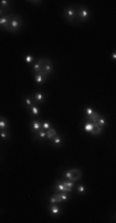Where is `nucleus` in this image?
<instances>
[{
  "mask_svg": "<svg viewBox=\"0 0 116 223\" xmlns=\"http://www.w3.org/2000/svg\"><path fill=\"white\" fill-rule=\"evenodd\" d=\"M71 172H72V176H73V180H74V182H77V181H80L82 180V170L80 169H69Z\"/></svg>",
  "mask_w": 116,
  "mask_h": 223,
  "instance_id": "13",
  "label": "nucleus"
},
{
  "mask_svg": "<svg viewBox=\"0 0 116 223\" xmlns=\"http://www.w3.org/2000/svg\"><path fill=\"white\" fill-rule=\"evenodd\" d=\"M10 138H11V134H10L9 130H0V139L1 140L6 141V140H9Z\"/></svg>",
  "mask_w": 116,
  "mask_h": 223,
  "instance_id": "22",
  "label": "nucleus"
},
{
  "mask_svg": "<svg viewBox=\"0 0 116 223\" xmlns=\"http://www.w3.org/2000/svg\"><path fill=\"white\" fill-rule=\"evenodd\" d=\"M10 14H5L3 16H0V30L8 31L9 32V25H10Z\"/></svg>",
  "mask_w": 116,
  "mask_h": 223,
  "instance_id": "5",
  "label": "nucleus"
},
{
  "mask_svg": "<svg viewBox=\"0 0 116 223\" xmlns=\"http://www.w3.org/2000/svg\"><path fill=\"white\" fill-rule=\"evenodd\" d=\"M111 57H113V61H115V60H116V52H115V51L113 52V56H111Z\"/></svg>",
  "mask_w": 116,
  "mask_h": 223,
  "instance_id": "33",
  "label": "nucleus"
},
{
  "mask_svg": "<svg viewBox=\"0 0 116 223\" xmlns=\"http://www.w3.org/2000/svg\"><path fill=\"white\" fill-rule=\"evenodd\" d=\"M59 197H61V201L62 202H67L72 198V193L71 192H61L59 193Z\"/></svg>",
  "mask_w": 116,
  "mask_h": 223,
  "instance_id": "23",
  "label": "nucleus"
},
{
  "mask_svg": "<svg viewBox=\"0 0 116 223\" xmlns=\"http://www.w3.org/2000/svg\"><path fill=\"white\" fill-rule=\"evenodd\" d=\"M41 125H42V130H48L50 128H52V123L50 120H43L41 122Z\"/></svg>",
  "mask_w": 116,
  "mask_h": 223,
  "instance_id": "28",
  "label": "nucleus"
},
{
  "mask_svg": "<svg viewBox=\"0 0 116 223\" xmlns=\"http://www.w3.org/2000/svg\"><path fill=\"white\" fill-rule=\"evenodd\" d=\"M0 6L3 8V10L6 14H9L10 8H11V1H8V0H0Z\"/></svg>",
  "mask_w": 116,
  "mask_h": 223,
  "instance_id": "15",
  "label": "nucleus"
},
{
  "mask_svg": "<svg viewBox=\"0 0 116 223\" xmlns=\"http://www.w3.org/2000/svg\"><path fill=\"white\" fill-rule=\"evenodd\" d=\"M61 181H62V184L67 187V190L72 193V191L74 190V187H75V182H74V181H69V180H66V179H64V180H61Z\"/></svg>",
  "mask_w": 116,
  "mask_h": 223,
  "instance_id": "14",
  "label": "nucleus"
},
{
  "mask_svg": "<svg viewBox=\"0 0 116 223\" xmlns=\"http://www.w3.org/2000/svg\"><path fill=\"white\" fill-rule=\"evenodd\" d=\"M50 203H62V201H61V197H59V193L58 192H55L53 195H52L50 197Z\"/></svg>",
  "mask_w": 116,
  "mask_h": 223,
  "instance_id": "20",
  "label": "nucleus"
},
{
  "mask_svg": "<svg viewBox=\"0 0 116 223\" xmlns=\"http://www.w3.org/2000/svg\"><path fill=\"white\" fill-rule=\"evenodd\" d=\"M99 127H101V128H105V125H106V118H105L104 115H101L100 114V117L98 118V120L95 122Z\"/></svg>",
  "mask_w": 116,
  "mask_h": 223,
  "instance_id": "24",
  "label": "nucleus"
},
{
  "mask_svg": "<svg viewBox=\"0 0 116 223\" xmlns=\"http://www.w3.org/2000/svg\"><path fill=\"white\" fill-rule=\"evenodd\" d=\"M93 129H94V124L89 123V122H85V124H84V132L88 133V134H90L93 132Z\"/></svg>",
  "mask_w": 116,
  "mask_h": 223,
  "instance_id": "26",
  "label": "nucleus"
},
{
  "mask_svg": "<svg viewBox=\"0 0 116 223\" xmlns=\"http://www.w3.org/2000/svg\"><path fill=\"white\" fill-rule=\"evenodd\" d=\"M94 124V129H93V132L90 133L92 135H94V136H96V135H100V134L103 133V130H104V128H101V127H99L96 123H93Z\"/></svg>",
  "mask_w": 116,
  "mask_h": 223,
  "instance_id": "21",
  "label": "nucleus"
},
{
  "mask_svg": "<svg viewBox=\"0 0 116 223\" xmlns=\"http://www.w3.org/2000/svg\"><path fill=\"white\" fill-rule=\"evenodd\" d=\"M48 212L52 216H59L62 213V208L59 207V203H50L48 205Z\"/></svg>",
  "mask_w": 116,
  "mask_h": 223,
  "instance_id": "6",
  "label": "nucleus"
},
{
  "mask_svg": "<svg viewBox=\"0 0 116 223\" xmlns=\"http://www.w3.org/2000/svg\"><path fill=\"white\" fill-rule=\"evenodd\" d=\"M40 63L41 66V70L45 72L46 75H51L52 72H53V63H52V61L50 58H46V57H41V58H37L36 60Z\"/></svg>",
  "mask_w": 116,
  "mask_h": 223,
  "instance_id": "4",
  "label": "nucleus"
},
{
  "mask_svg": "<svg viewBox=\"0 0 116 223\" xmlns=\"http://www.w3.org/2000/svg\"><path fill=\"white\" fill-rule=\"evenodd\" d=\"M50 141H51V145L53 148H59L61 145L63 144V141H64V138H63V135H58V134H57V135L52 140H50Z\"/></svg>",
  "mask_w": 116,
  "mask_h": 223,
  "instance_id": "12",
  "label": "nucleus"
},
{
  "mask_svg": "<svg viewBox=\"0 0 116 223\" xmlns=\"http://www.w3.org/2000/svg\"><path fill=\"white\" fill-rule=\"evenodd\" d=\"M53 191H55V192H58V193H61V192H69V191L67 190L66 186L62 184L61 180L56 181V184L53 185Z\"/></svg>",
  "mask_w": 116,
  "mask_h": 223,
  "instance_id": "9",
  "label": "nucleus"
},
{
  "mask_svg": "<svg viewBox=\"0 0 116 223\" xmlns=\"http://www.w3.org/2000/svg\"><path fill=\"white\" fill-rule=\"evenodd\" d=\"M0 130H9V122L6 118L0 115Z\"/></svg>",
  "mask_w": 116,
  "mask_h": 223,
  "instance_id": "17",
  "label": "nucleus"
},
{
  "mask_svg": "<svg viewBox=\"0 0 116 223\" xmlns=\"http://www.w3.org/2000/svg\"><path fill=\"white\" fill-rule=\"evenodd\" d=\"M24 26V20L21 16L16 14H10V25H9V32L16 34L22 29Z\"/></svg>",
  "mask_w": 116,
  "mask_h": 223,
  "instance_id": "1",
  "label": "nucleus"
},
{
  "mask_svg": "<svg viewBox=\"0 0 116 223\" xmlns=\"http://www.w3.org/2000/svg\"><path fill=\"white\" fill-rule=\"evenodd\" d=\"M77 192H78V195H85L87 187H85V186H84L83 184H79V185L77 186Z\"/></svg>",
  "mask_w": 116,
  "mask_h": 223,
  "instance_id": "27",
  "label": "nucleus"
},
{
  "mask_svg": "<svg viewBox=\"0 0 116 223\" xmlns=\"http://www.w3.org/2000/svg\"><path fill=\"white\" fill-rule=\"evenodd\" d=\"M77 9V19L78 23H85L87 20L90 18V10H89L85 5H80V6H75Z\"/></svg>",
  "mask_w": 116,
  "mask_h": 223,
  "instance_id": "3",
  "label": "nucleus"
},
{
  "mask_svg": "<svg viewBox=\"0 0 116 223\" xmlns=\"http://www.w3.org/2000/svg\"><path fill=\"white\" fill-rule=\"evenodd\" d=\"M25 62H26V65H29L31 66L35 62V57L34 56H31V55H27V56H25Z\"/></svg>",
  "mask_w": 116,
  "mask_h": 223,
  "instance_id": "29",
  "label": "nucleus"
},
{
  "mask_svg": "<svg viewBox=\"0 0 116 223\" xmlns=\"http://www.w3.org/2000/svg\"><path fill=\"white\" fill-rule=\"evenodd\" d=\"M48 78V75H46L45 72H40V73H35V82L37 84H43Z\"/></svg>",
  "mask_w": 116,
  "mask_h": 223,
  "instance_id": "8",
  "label": "nucleus"
},
{
  "mask_svg": "<svg viewBox=\"0 0 116 223\" xmlns=\"http://www.w3.org/2000/svg\"><path fill=\"white\" fill-rule=\"evenodd\" d=\"M5 14H6V13L4 11V10H3V8H1V6H0V16H3V15H5Z\"/></svg>",
  "mask_w": 116,
  "mask_h": 223,
  "instance_id": "32",
  "label": "nucleus"
},
{
  "mask_svg": "<svg viewBox=\"0 0 116 223\" xmlns=\"http://www.w3.org/2000/svg\"><path fill=\"white\" fill-rule=\"evenodd\" d=\"M100 117V113L98 110H94L93 114L90 117H85V122H89V123H95L98 120V118Z\"/></svg>",
  "mask_w": 116,
  "mask_h": 223,
  "instance_id": "16",
  "label": "nucleus"
},
{
  "mask_svg": "<svg viewBox=\"0 0 116 223\" xmlns=\"http://www.w3.org/2000/svg\"><path fill=\"white\" fill-rule=\"evenodd\" d=\"M93 112H94L93 108H90V107H87V108H85V117H90L92 114H93Z\"/></svg>",
  "mask_w": 116,
  "mask_h": 223,
  "instance_id": "31",
  "label": "nucleus"
},
{
  "mask_svg": "<svg viewBox=\"0 0 116 223\" xmlns=\"http://www.w3.org/2000/svg\"><path fill=\"white\" fill-rule=\"evenodd\" d=\"M34 140H46V130H41L37 132L36 134H34V136H32Z\"/></svg>",
  "mask_w": 116,
  "mask_h": 223,
  "instance_id": "19",
  "label": "nucleus"
},
{
  "mask_svg": "<svg viewBox=\"0 0 116 223\" xmlns=\"http://www.w3.org/2000/svg\"><path fill=\"white\" fill-rule=\"evenodd\" d=\"M63 16H64V19L71 24H77L78 23L75 6H67L64 10H63Z\"/></svg>",
  "mask_w": 116,
  "mask_h": 223,
  "instance_id": "2",
  "label": "nucleus"
},
{
  "mask_svg": "<svg viewBox=\"0 0 116 223\" xmlns=\"http://www.w3.org/2000/svg\"><path fill=\"white\" fill-rule=\"evenodd\" d=\"M27 112H29V114H30V117H40L41 115V109H40V107H38V104H35L34 106H31L29 109H27Z\"/></svg>",
  "mask_w": 116,
  "mask_h": 223,
  "instance_id": "11",
  "label": "nucleus"
},
{
  "mask_svg": "<svg viewBox=\"0 0 116 223\" xmlns=\"http://www.w3.org/2000/svg\"><path fill=\"white\" fill-rule=\"evenodd\" d=\"M57 135V130H56V128H50L48 130H46V139H48V140H52L55 136Z\"/></svg>",
  "mask_w": 116,
  "mask_h": 223,
  "instance_id": "18",
  "label": "nucleus"
},
{
  "mask_svg": "<svg viewBox=\"0 0 116 223\" xmlns=\"http://www.w3.org/2000/svg\"><path fill=\"white\" fill-rule=\"evenodd\" d=\"M32 99H34V102L36 103V104H43V103L46 102V96L42 92H36L34 94Z\"/></svg>",
  "mask_w": 116,
  "mask_h": 223,
  "instance_id": "10",
  "label": "nucleus"
},
{
  "mask_svg": "<svg viewBox=\"0 0 116 223\" xmlns=\"http://www.w3.org/2000/svg\"><path fill=\"white\" fill-rule=\"evenodd\" d=\"M64 179H66V180H69V181H74V180H73V176H72L71 170L64 171Z\"/></svg>",
  "mask_w": 116,
  "mask_h": 223,
  "instance_id": "30",
  "label": "nucleus"
},
{
  "mask_svg": "<svg viewBox=\"0 0 116 223\" xmlns=\"http://www.w3.org/2000/svg\"><path fill=\"white\" fill-rule=\"evenodd\" d=\"M29 3H32V4H42L41 0H40V1H29Z\"/></svg>",
  "mask_w": 116,
  "mask_h": 223,
  "instance_id": "34",
  "label": "nucleus"
},
{
  "mask_svg": "<svg viewBox=\"0 0 116 223\" xmlns=\"http://www.w3.org/2000/svg\"><path fill=\"white\" fill-rule=\"evenodd\" d=\"M42 129V125H41V122L37 120V119H34L31 120V124H30V132L32 134H36L37 132H40Z\"/></svg>",
  "mask_w": 116,
  "mask_h": 223,
  "instance_id": "7",
  "label": "nucleus"
},
{
  "mask_svg": "<svg viewBox=\"0 0 116 223\" xmlns=\"http://www.w3.org/2000/svg\"><path fill=\"white\" fill-rule=\"evenodd\" d=\"M24 102H25V106H26V109H29V108L31 107V106H34L35 104V102H34V99L31 97H29V96H26L25 98H24Z\"/></svg>",
  "mask_w": 116,
  "mask_h": 223,
  "instance_id": "25",
  "label": "nucleus"
}]
</instances>
